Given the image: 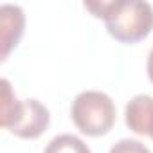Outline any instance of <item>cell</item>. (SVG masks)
Returning <instances> with one entry per match:
<instances>
[{
  "mask_svg": "<svg viewBox=\"0 0 153 153\" xmlns=\"http://www.w3.org/2000/svg\"><path fill=\"white\" fill-rule=\"evenodd\" d=\"M151 139H153V135H151Z\"/></svg>",
  "mask_w": 153,
  "mask_h": 153,
  "instance_id": "obj_9",
  "label": "cell"
},
{
  "mask_svg": "<svg viewBox=\"0 0 153 153\" xmlns=\"http://www.w3.org/2000/svg\"><path fill=\"white\" fill-rule=\"evenodd\" d=\"M43 153H92V151L79 137L70 135V133H63V135L54 137L47 144Z\"/></svg>",
  "mask_w": 153,
  "mask_h": 153,
  "instance_id": "obj_6",
  "label": "cell"
},
{
  "mask_svg": "<svg viewBox=\"0 0 153 153\" xmlns=\"http://www.w3.org/2000/svg\"><path fill=\"white\" fill-rule=\"evenodd\" d=\"M51 123L49 108L38 99H24L20 101L15 115L4 126V130L11 131L20 139H38Z\"/></svg>",
  "mask_w": 153,
  "mask_h": 153,
  "instance_id": "obj_3",
  "label": "cell"
},
{
  "mask_svg": "<svg viewBox=\"0 0 153 153\" xmlns=\"http://www.w3.org/2000/svg\"><path fill=\"white\" fill-rule=\"evenodd\" d=\"M70 117L81 133L88 137H101L114 128L117 112L108 94L99 90H85L74 97Z\"/></svg>",
  "mask_w": 153,
  "mask_h": 153,
  "instance_id": "obj_2",
  "label": "cell"
},
{
  "mask_svg": "<svg viewBox=\"0 0 153 153\" xmlns=\"http://www.w3.org/2000/svg\"><path fill=\"white\" fill-rule=\"evenodd\" d=\"M108 153H151V151L140 140H135V139H121V140H117L110 148Z\"/></svg>",
  "mask_w": 153,
  "mask_h": 153,
  "instance_id": "obj_7",
  "label": "cell"
},
{
  "mask_svg": "<svg viewBox=\"0 0 153 153\" xmlns=\"http://www.w3.org/2000/svg\"><path fill=\"white\" fill-rule=\"evenodd\" d=\"M85 7L103 18L108 34L121 43H137L153 31V7L142 0L85 2Z\"/></svg>",
  "mask_w": 153,
  "mask_h": 153,
  "instance_id": "obj_1",
  "label": "cell"
},
{
  "mask_svg": "<svg viewBox=\"0 0 153 153\" xmlns=\"http://www.w3.org/2000/svg\"><path fill=\"white\" fill-rule=\"evenodd\" d=\"M146 70H148V78H149V81L153 83V47H151V51H149V54H148Z\"/></svg>",
  "mask_w": 153,
  "mask_h": 153,
  "instance_id": "obj_8",
  "label": "cell"
},
{
  "mask_svg": "<svg viewBox=\"0 0 153 153\" xmlns=\"http://www.w3.org/2000/svg\"><path fill=\"white\" fill-rule=\"evenodd\" d=\"M0 27H2V59L9 56V52L18 45L24 29H25V15L20 6L6 4L0 7Z\"/></svg>",
  "mask_w": 153,
  "mask_h": 153,
  "instance_id": "obj_4",
  "label": "cell"
},
{
  "mask_svg": "<svg viewBox=\"0 0 153 153\" xmlns=\"http://www.w3.org/2000/svg\"><path fill=\"white\" fill-rule=\"evenodd\" d=\"M126 126L137 135H153V97L139 94L131 97L124 110Z\"/></svg>",
  "mask_w": 153,
  "mask_h": 153,
  "instance_id": "obj_5",
  "label": "cell"
}]
</instances>
